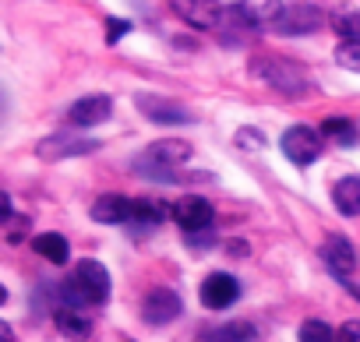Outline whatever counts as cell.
I'll return each instance as SVG.
<instances>
[{"instance_id": "22", "label": "cell", "mask_w": 360, "mask_h": 342, "mask_svg": "<svg viewBox=\"0 0 360 342\" xmlns=\"http://www.w3.org/2000/svg\"><path fill=\"white\" fill-rule=\"evenodd\" d=\"M332 29L342 36V39H360V11L356 8H342L332 15Z\"/></svg>"}, {"instance_id": "29", "label": "cell", "mask_w": 360, "mask_h": 342, "mask_svg": "<svg viewBox=\"0 0 360 342\" xmlns=\"http://www.w3.org/2000/svg\"><path fill=\"white\" fill-rule=\"evenodd\" d=\"M0 342H15V331H11L8 321H0Z\"/></svg>"}, {"instance_id": "24", "label": "cell", "mask_w": 360, "mask_h": 342, "mask_svg": "<svg viewBox=\"0 0 360 342\" xmlns=\"http://www.w3.org/2000/svg\"><path fill=\"white\" fill-rule=\"evenodd\" d=\"M335 60L346 71H360V39H342L339 50H335Z\"/></svg>"}, {"instance_id": "6", "label": "cell", "mask_w": 360, "mask_h": 342, "mask_svg": "<svg viewBox=\"0 0 360 342\" xmlns=\"http://www.w3.org/2000/svg\"><path fill=\"white\" fill-rule=\"evenodd\" d=\"M173 15L191 29H216L223 18L219 0H169Z\"/></svg>"}, {"instance_id": "8", "label": "cell", "mask_w": 360, "mask_h": 342, "mask_svg": "<svg viewBox=\"0 0 360 342\" xmlns=\"http://www.w3.org/2000/svg\"><path fill=\"white\" fill-rule=\"evenodd\" d=\"M237 296H240V282L230 272H212L202 282V303L209 310H226V307L237 303Z\"/></svg>"}, {"instance_id": "23", "label": "cell", "mask_w": 360, "mask_h": 342, "mask_svg": "<svg viewBox=\"0 0 360 342\" xmlns=\"http://www.w3.org/2000/svg\"><path fill=\"white\" fill-rule=\"evenodd\" d=\"M300 342H335V331L325 324V321H304L300 331H297Z\"/></svg>"}, {"instance_id": "18", "label": "cell", "mask_w": 360, "mask_h": 342, "mask_svg": "<svg viewBox=\"0 0 360 342\" xmlns=\"http://www.w3.org/2000/svg\"><path fill=\"white\" fill-rule=\"evenodd\" d=\"M321 134H325L332 145H342V148H349V145H356V138H360V127H356L349 117H328V120L321 124Z\"/></svg>"}, {"instance_id": "13", "label": "cell", "mask_w": 360, "mask_h": 342, "mask_svg": "<svg viewBox=\"0 0 360 342\" xmlns=\"http://www.w3.org/2000/svg\"><path fill=\"white\" fill-rule=\"evenodd\" d=\"M96 145H99V141H92V138H75V134H53V138H46V141L39 145V155H43V159H64V155H89V152H96Z\"/></svg>"}, {"instance_id": "19", "label": "cell", "mask_w": 360, "mask_h": 342, "mask_svg": "<svg viewBox=\"0 0 360 342\" xmlns=\"http://www.w3.org/2000/svg\"><path fill=\"white\" fill-rule=\"evenodd\" d=\"M166 216H169V209L159 205V202H134V212H131L127 223H131L134 230H155Z\"/></svg>"}, {"instance_id": "30", "label": "cell", "mask_w": 360, "mask_h": 342, "mask_svg": "<svg viewBox=\"0 0 360 342\" xmlns=\"http://www.w3.org/2000/svg\"><path fill=\"white\" fill-rule=\"evenodd\" d=\"M346 289H349V293H353V296L360 300V286H349V282H346Z\"/></svg>"}, {"instance_id": "5", "label": "cell", "mask_w": 360, "mask_h": 342, "mask_svg": "<svg viewBox=\"0 0 360 342\" xmlns=\"http://www.w3.org/2000/svg\"><path fill=\"white\" fill-rule=\"evenodd\" d=\"M255 74L265 78L272 88H283V92H290V96L307 92V74H304L297 64H290V60H262V64L255 67Z\"/></svg>"}, {"instance_id": "14", "label": "cell", "mask_w": 360, "mask_h": 342, "mask_svg": "<svg viewBox=\"0 0 360 342\" xmlns=\"http://www.w3.org/2000/svg\"><path fill=\"white\" fill-rule=\"evenodd\" d=\"M321 258H325V265H328L339 279H346V275L356 268V251H353V244H349L346 237H332V240H325Z\"/></svg>"}, {"instance_id": "31", "label": "cell", "mask_w": 360, "mask_h": 342, "mask_svg": "<svg viewBox=\"0 0 360 342\" xmlns=\"http://www.w3.org/2000/svg\"><path fill=\"white\" fill-rule=\"evenodd\" d=\"M4 300H8V289H4V286H0V303H4Z\"/></svg>"}, {"instance_id": "21", "label": "cell", "mask_w": 360, "mask_h": 342, "mask_svg": "<svg viewBox=\"0 0 360 342\" xmlns=\"http://www.w3.org/2000/svg\"><path fill=\"white\" fill-rule=\"evenodd\" d=\"M205 342H255V328L248 321H233V324H223L219 331L205 335Z\"/></svg>"}, {"instance_id": "10", "label": "cell", "mask_w": 360, "mask_h": 342, "mask_svg": "<svg viewBox=\"0 0 360 342\" xmlns=\"http://www.w3.org/2000/svg\"><path fill=\"white\" fill-rule=\"evenodd\" d=\"M283 15V0H240L237 18L251 29H272Z\"/></svg>"}, {"instance_id": "15", "label": "cell", "mask_w": 360, "mask_h": 342, "mask_svg": "<svg viewBox=\"0 0 360 342\" xmlns=\"http://www.w3.org/2000/svg\"><path fill=\"white\" fill-rule=\"evenodd\" d=\"M131 212H134V202L124 198V195H103V198H96V205H92V219H96V223H110V226L127 223Z\"/></svg>"}, {"instance_id": "17", "label": "cell", "mask_w": 360, "mask_h": 342, "mask_svg": "<svg viewBox=\"0 0 360 342\" xmlns=\"http://www.w3.org/2000/svg\"><path fill=\"white\" fill-rule=\"evenodd\" d=\"M332 202L342 216H360V177H342L332 188Z\"/></svg>"}, {"instance_id": "7", "label": "cell", "mask_w": 360, "mask_h": 342, "mask_svg": "<svg viewBox=\"0 0 360 342\" xmlns=\"http://www.w3.org/2000/svg\"><path fill=\"white\" fill-rule=\"evenodd\" d=\"M169 216H173V223H176L180 230H188V233H202V230H209L212 219H216L212 205H209L205 198H198V195L180 198V202L169 209Z\"/></svg>"}, {"instance_id": "20", "label": "cell", "mask_w": 360, "mask_h": 342, "mask_svg": "<svg viewBox=\"0 0 360 342\" xmlns=\"http://www.w3.org/2000/svg\"><path fill=\"white\" fill-rule=\"evenodd\" d=\"M32 247H36L39 258H46V261H53V265H64V261L71 258V247H68V240H64L60 233H43V237L32 240Z\"/></svg>"}, {"instance_id": "3", "label": "cell", "mask_w": 360, "mask_h": 342, "mask_svg": "<svg viewBox=\"0 0 360 342\" xmlns=\"http://www.w3.org/2000/svg\"><path fill=\"white\" fill-rule=\"evenodd\" d=\"M321 22H325V15H321L318 4H311V0H293V4H283V15H279V22L272 29L279 36H307Z\"/></svg>"}, {"instance_id": "9", "label": "cell", "mask_w": 360, "mask_h": 342, "mask_svg": "<svg viewBox=\"0 0 360 342\" xmlns=\"http://www.w3.org/2000/svg\"><path fill=\"white\" fill-rule=\"evenodd\" d=\"M180 310H184V303H180V296L166 286H155L145 300H141V317L148 324H169Z\"/></svg>"}, {"instance_id": "26", "label": "cell", "mask_w": 360, "mask_h": 342, "mask_svg": "<svg viewBox=\"0 0 360 342\" xmlns=\"http://www.w3.org/2000/svg\"><path fill=\"white\" fill-rule=\"evenodd\" d=\"M124 32H131V22H120V18H110V22H106V43L124 39Z\"/></svg>"}, {"instance_id": "28", "label": "cell", "mask_w": 360, "mask_h": 342, "mask_svg": "<svg viewBox=\"0 0 360 342\" xmlns=\"http://www.w3.org/2000/svg\"><path fill=\"white\" fill-rule=\"evenodd\" d=\"M11 216H15V205H11V198H8L4 191H0V226H4Z\"/></svg>"}, {"instance_id": "4", "label": "cell", "mask_w": 360, "mask_h": 342, "mask_svg": "<svg viewBox=\"0 0 360 342\" xmlns=\"http://www.w3.org/2000/svg\"><path fill=\"white\" fill-rule=\"evenodd\" d=\"M279 148H283V155H286L290 162L307 166V162H314V159L321 155V138H318V131H311L307 124H297V127H290V131L279 138Z\"/></svg>"}, {"instance_id": "2", "label": "cell", "mask_w": 360, "mask_h": 342, "mask_svg": "<svg viewBox=\"0 0 360 342\" xmlns=\"http://www.w3.org/2000/svg\"><path fill=\"white\" fill-rule=\"evenodd\" d=\"M188 159H191V145L169 138V141L148 145V148L134 159V169H138L141 177H148V180H173L169 169L180 166V162H188Z\"/></svg>"}, {"instance_id": "27", "label": "cell", "mask_w": 360, "mask_h": 342, "mask_svg": "<svg viewBox=\"0 0 360 342\" xmlns=\"http://www.w3.org/2000/svg\"><path fill=\"white\" fill-rule=\"evenodd\" d=\"M335 342H360V321H346L335 331Z\"/></svg>"}, {"instance_id": "25", "label": "cell", "mask_w": 360, "mask_h": 342, "mask_svg": "<svg viewBox=\"0 0 360 342\" xmlns=\"http://www.w3.org/2000/svg\"><path fill=\"white\" fill-rule=\"evenodd\" d=\"M237 145L240 148H262L265 145V134L255 131V127H244V131H237Z\"/></svg>"}, {"instance_id": "12", "label": "cell", "mask_w": 360, "mask_h": 342, "mask_svg": "<svg viewBox=\"0 0 360 342\" xmlns=\"http://www.w3.org/2000/svg\"><path fill=\"white\" fill-rule=\"evenodd\" d=\"M138 106L141 113L152 120V124H188L191 113L180 106V103H169V99H155V96H138Z\"/></svg>"}, {"instance_id": "16", "label": "cell", "mask_w": 360, "mask_h": 342, "mask_svg": "<svg viewBox=\"0 0 360 342\" xmlns=\"http://www.w3.org/2000/svg\"><path fill=\"white\" fill-rule=\"evenodd\" d=\"M53 321H57V328H60V335H68V338H89V331H92V321L82 314V307H57V314H53Z\"/></svg>"}, {"instance_id": "11", "label": "cell", "mask_w": 360, "mask_h": 342, "mask_svg": "<svg viewBox=\"0 0 360 342\" xmlns=\"http://www.w3.org/2000/svg\"><path fill=\"white\" fill-rule=\"evenodd\" d=\"M110 113H113L110 96H85V99H78V103L68 110V120H71L75 127H96V124H103Z\"/></svg>"}, {"instance_id": "1", "label": "cell", "mask_w": 360, "mask_h": 342, "mask_svg": "<svg viewBox=\"0 0 360 342\" xmlns=\"http://www.w3.org/2000/svg\"><path fill=\"white\" fill-rule=\"evenodd\" d=\"M68 307H99L110 300V272L99 261H78V268L60 286Z\"/></svg>"}]
</instances>
